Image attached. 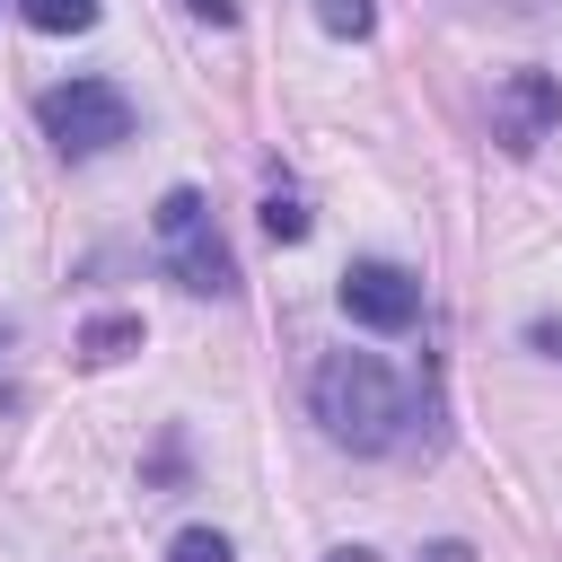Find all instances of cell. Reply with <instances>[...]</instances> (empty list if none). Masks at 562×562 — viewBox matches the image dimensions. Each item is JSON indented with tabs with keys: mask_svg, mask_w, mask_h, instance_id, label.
I'll use <instances>...</instances> for the list:
<instances>
[{
	"mask_svg": "<svg viewBox=\"0 0 562 562\" xmlns=\"http://www.w3.org/2000/svg\"><path fill=\"white\" fill-rule=\"evenodd\" d=\"M123 351H140V316H97V325L79 334V360H88V369H105V360H123Z\"/></svg>",
	"mask_w": 562,
	"mask_h": 562,
	"instance_id": "8992f818",
	"label": "cell"
},
{
	"mask_svg": "<svg viewBox=\"0 0 562 562\" xmlns=\"http://www.w3.org/2000/svg\"><path fill=\"white\" fill-rule=\"evenodd\" d=\"M307 395H316V422H325L342 448H360V457L395 448V430H404V386H395V369L369 360V351H334Z\"/></svg>",
	"mask_w": 562,
	"mask_h": 562,
	"instance_id": "6da1fadb",
	"label": "cell"
},
{
	"mask_svg": "<svg viewBox=\"0 0 562 562\" xmlns=\"http://www.w3.org/2000/svg\"><path fill=\"white\" fill-rule=\"evenodd\" d=\"M0 351H9V334H0Z\"/></svg>",
	"mask_w": 562,
	"mask_h": 562,
	"instance_id": "4fadbf2b",
	"label": "cell"
},
{
	"mask_svg": "<svg viewBox=\"0 0 562 562\" xmlns=\"http://www.w3.org/2000/svg\"><path fill=\"white\" fill-rule=\"evenodd\" d=\"M325 562H369V553H360V544H342V553H325Z\"/></svg>",
	"mask_w": 562,
	"mask_h": 562,
	"instance_id": "7c38bea8",
	"label": "cell"
},
{
	"mask_svg": "<svg viewBox=\"0 0 562 562\" xmlns=\"http://www.w3.org/2000/svg\"><path fill=\"white\" fill-rule=\"evenodd\" d=\"M342 316L369 325V334H404L422 316V281L404 263H351L342 272Z\"/></svg>",
	"mask_w": 562,
	"mask_h": 562,
	"instance_id": "5b68a950",
	"label": "cell"
},
{
	"mask_svg": "<svg viewBox=\"0 0 562 562\" xmlns=\"http://www.w3.org/2000/svg\"><path fill=\"white\" fill-rule=\"evenodd\" d=\"M316 18H325L334 35H369V26H378V0H316Z\"/></svg>",
	"mask_w": 562,
	"mask_h": 562,
	"instance_id": "9c48e42d",
	"label": "cell"
},
{
	"mask_svg": "<svg viewBox=\"0 0 562 562\" xmlns=\"http://www.w3.org/2000/svg\"><path fill=\"white\" fill-rule=\"evenodd\" d=\"M263 228H272L281 246H290V237H307V202H299V193H272V202H263Z\"/></svg>",
	"mask_w": 562,
	"mask_h": 562,
	"instance_id": "30bf717a",
	"label": "cell"
},
{
	"mask_svg": "<svg viewBox=\"0 0 562 562\" xmlns=\"http://www.w3.org/2000/svg\"><path fill=\"white\" fill-rule=\"evenodd\" d=\"M167 562H237V553H228V536H220V527H184V536L167 544Z\"/></svg>",
	"mask_w": 562,
	"mask_h": 562,
	"instance_id": "ba28073f",
	"label": "cell"
},
{
	"mask_svg": "<svg viewBox=\"0 0 562 562\" xmlns=\"http://www.w3.org/2000/svg\"><path fill=\"white\" fill-rule=\"evenodd\" d=\"M158 255H167V272H176L193 299H228V290H237V263H228V246H220V228H211V202H202L193 184H176V193L158 202Z\"/></svg>",
	"mask_w": 562,
	"mask_h": 562,
	"instance_id": "3957f363",
	"label": "cell"
},
{
	"mask_svg": "<svg viewBox=\"0 0 562 562\" xmlns=\"http://www.w3.org/2000/svg\"><path fill=\"white\" fill-rule=\"evenodd\" d=\"M553 123H562V79H553V70H509V79L492 88V140H501V149L527 158Z\"/></svg>",
	"mask_w": 562,
	"mask_h": 562,
	"instance_id": "277c9868",
	"label": "cell"
},
{
	"mask_svg": "<svg viewBox=\"0 0 562 562\" xmlns=\"http://www.w3.org/2000/svg\"><path fill=\"white\" fill-rule=\"evenodd\" d=\"M536 342H544V351H562V325H536Z\"/></svg>",
	"mask_w": 562,
	"mask_h": 562,
	"instance_id": "8fae6325",
	"label": "cell"
},
{
	"mask_svg": "<svg viewBox=\"0 0 562 562\" xmlns=\"http://www.w3.org/2000/svg\"><path fill=\"white\" fill-rule=\"evenodd\" d=\"M26 9V26H44V35H79V26H97V0H18Z\"/></svg>",
	"mask_w": 562,
	"mask_h": 562,
	"instance_id": "52a82bcc",
	"label": "cell"
},
{
	"mask_svg": "<svg viewBox=\"0 0 562 562\" xmlns=\"http://www.w3.org/2000/svg\"><path fill=\"white\" fill-rule=\"evenodd\" d=\"M35 123L61 158H97L114 140H132V97L114 79H70V88H44L35 97Z\"/></svg>",
	"mask_w": 562,
	"mask_h": 562,
	"instance_id": "7a4b0ae2",
	"label": "cell"
}]
</instances>
